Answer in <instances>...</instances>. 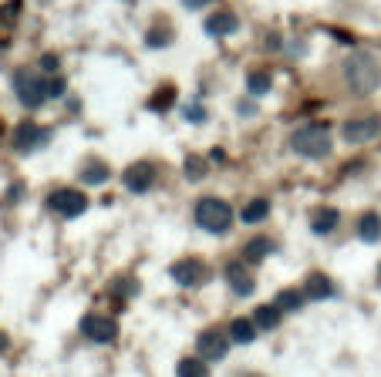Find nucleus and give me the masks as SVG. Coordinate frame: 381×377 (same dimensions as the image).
<instances>
[{
  "label": "nucleus",
  "instance_id": "6",
  "mask_svg": "<svg viewBox=\"0 0 381 377\" xmlns=\"http://www.w3.org/2000/svg\"><path fill=\"white\" fill-rule=\"evenodd\" d=\"M169 276L179 283V287H202L213 273H210V266L202 263V259H196V257H189V259H179V263H172L169 266Z\"/></svg>",
  "mask_w": 381,
  "mask_h": 377
},
{
  "label": "nucleus",
  "instance_id": "17",
  "mask_svg": "<svg viewBox=\"0 0 381 377\" xmlns=\"http://www.w3.org/2000/svg\"><path fill=\"white\" fill-rule=\"evenodd\" d=\"M277 249V242L270 236H253V240L243 246V259L246 263H260V259H267L270 253Z\"/></svg>",
  "mask_w": 381,
  "mask_h": 377
},
{
  "label": "nucleus",
  "instance_id": "20",
  "mask_svg": "<svg viewBox=\"0 0 381 377\" xmlns=\"http://www.w3.org/2000/svg\"><path fill=\"white\" fill-rule=\"evenodd\" d=\"M270 216V199H263V196H257V199H250L243 206V212H240V219H243L246 226H253V223H263Z\"/></svg>",
  "mask_w": 381,
  "mask_h": 377
},
{
  "label": "nucleus",
  "instance_id": "36",
  "mask_svg": "<svg viewBox=\"0 0 381 377\" xmlns=\"http://www.w3.org/2000/svg\"><path fill=\"white\" fill-rule=\"evenodd\" d=\"M378 276H381V266H378Z\"/></svg>",
  "mask_w": 381,
  "mask_h": 377
},
{
  "label": "nucleus",
  "instance_id": "5",
  "mask_svg": "<svg viewBox=\"0 0 381 377\" xmlns=\"http://www.w3.org/2000/svg\"><path fill=\"white\" fill-rule=\"evenodd\" d=\"M341 135H344L348 145H368V142H375L381 135V115H361V118L344 121Z\"/></svg>",
  "mask_w": 381,
  "mask_h": 377
},
{
  "label": "nucleus",
  "instance_id": "31",
  "mask_svg": "<svg viewBox=\"0 0 381 377\" xmlns=\"http://www.w3.org/2000/svg\"><path fill=\"white\" fill-rule=\"evenodd\" d=\"M186 121H206V111H202V108L199 105H186Z\"/></svg>",
  "mask_w": 381,
  "mask_h": 377
},
{
  "label": "nucleus",
  "instance_id": "24",
  "mask_svg": "<svg viewBox=\"0 0 381 377\" xmlns=\"http://www.w3.org/2000/svg\"><path fill=\"white\" fill-rule=\"evenodd\" d=\"M246 88H250L253 98H260V94H267V91L274 88V78H270V71H250L246 75Z\"/></svg>",
  "mask_w": 381,
  "mask_h": 377
},
{
  "label": "nucleus",
  "instance_id": "18",
  "mask_svg": "<svg viewBox=\"0 0 381 377\" xmlns=\"http://www.w3.org/2000/svg\"><path fill=\"white\" fill-rule=\"evenodd\" d=\"M260 327L253 323V317H236L229 323V337H233V344H253L257 340Z\"/></svg>",
  "mask_w": 381,
  "mask_h": 377
},
{
  "label": "nucleus",
  "instance_id": "11",
  "mask_svg": "<svg viewBox=\"0 0 381 377\" xmlns=\"http://www.w3.org/2000/svg\"><path fill=\"white\" fill-rule=\"evenodd\" d=\"M51 142V128H41L37 121H20L14 128V149L17 152H34Z\"/></svg>",
  "mask_w": 381,
  "mask_h": 377
},
{
  "label": "nucleus",
  "instance_id": "1",
  "mask_svg": "<svg viewBox=\"0 0 381 377\" xmlns=\"http://www.w3.org/2000/svg\"><path fill=\"white\" fill-rule=\"evenodd\" d=\"M344 78H348V85L354 94H371V91L381 85V68L368 51H358V54H351V58L344 61Z\"/></svg>",
  "mask_w": 381,
  "mask_h": 377
},
{
  "label": "nucleus",
  "instance_id": "25",
  "mask_svg": "<svg viewBox=\"0 0 381 377\" xmlns=\"http://www.w3.org/2000/svg\"><path fill=\"white\" fill-rule=\"evenodd\" d=\"M172 101H176V88H172V85H162V88L149 98V111H155V115H159V111H169Z\"/></svg>",
  "mask_w": 381,
  "mask_h": 377
},
{
  "label": "nucleus",
  "instance_id": "28",
  "mask_svg": "<svg viewBox=\"0 0 381 377\" xmlns=\"http://www.w3.org/2000/svg\"><path fill=\"white\" fill-rule=\"evenodd\" d=\"M111 293H119V297H135L138 280H115V283H111Z\"/></svg>",
  "mask_w": 381,
  "mask_h": 377
},
{
  "label": "nucleus",
  "instance_id": "2",
  "mask_svg": "<svg viewBox=\"0 0 381 377\" xmlns=\"http://www.w3.org/2000/svg\"><path fill=\"white\" fill-rule=\"evenodd\" d=\"M193 219H196L199 229L213 233V236H223L233 229V209H229L226 199H216V196H202L193 209Z\"/></svg>",
  "mask_w": 381,
  "mask_h": 377
},
{
  "label": "nucleus",
  "instance_id": "19",
  "mask_svg": "<svg viewBox=\"0 0 381 377\" xmlns=\"http://www.w3.org/2000/svg\"><path fill=\"white\" fill-rule=\"evenodd\" d=\"M280 317H284V310L277 303H263V307H257V314H253V323H257L260 330H277L280 327Z\"/></svg>",
  "mask_w": 381,
  "mask_h": 377
},
{
  "label": "nucleus",
  "instance_id": "32",
  "mask_svg": "<svg viewBox=\"0 0 381 377\" xmlns=\"http://www.w3.org/2000/svg\"><path fill=\"white\" fill-rule=\"evenodd\" d=\"M189 11H199V7H206V4H213V0H183Z\"/></svg>",
  "mask_w": 381,
  "mask_h": 377
},
{
  "label": "nucleus",
  "instance_id": "3",
  "mask_svg": "<svg viewBox=\"0 0 381 377\" xmlns=\"http://www.w3.org/2000/svg\"><path fill=\"white\" fill-rule=\"evenodd\" d=\"M290 149L304 159H327L331 155V128L320 125V121H310V125H301L294 135H290Z\"/></svg>",
  "mask_w": 381,
  "mask_h": 377
},
{
  "label": "nucleus",
  "instance_id": "14",
  "mask_svg": "<svg viewBox=\"0 0 381 377\" xmlns=\"http://www.w3.org/2000/svg\"><path fill=\"white\" fill-rule=\"evenodd\" d=\"M337 293V287L331 283V276H324V273H310L304 280V297L307 300H331Z\"/></svg>",
  "mask_w": 381,
  "mask_h": 377
},
{
  "label": "nucleus",
  "instance_id": "16",
  "mask_svg": "<svg viewBox=\"0 0 381 377\" xmlns=\"http://www.w3.org/2000/svg\"><path fill=\"white\" fill-rule=\"evenodd\" d=\"M337 223H341V212H337L334 206H324V209H318L314 216H310V229H314L318 236H327V233H334Z\"/></svg>",
  "mask_w": 381,
  "mask_h": 377
},
{
  "label": "nucleus",
  "instance_id": "8",
  "mask_svg": "<svg viewBox=\"0 0 381 377\" xmlns=\"http://www.w3.org/2000/svg\"><path fill=\"white\" fill-rule=\"evenodd\" d=\"M47 209L58 212L61 219H75V216L88 209V196H81L78 189H54L47 196Z\"/></svg>",
  "mask_w": 381,
  "mask_h": 377
},
{
  "label": "nucleus",
  "instance_id": "21",
  "mask_svg": "<svg viewBox=\"0 0 381 377\" xmlns=\"http://www.w3.org/2000/svg\"><path fill=\"white\" fill-rule=\"evenodd\" d=\"M176 377H210V361H202V357H183V361L176 364Z\"/></svg>",
  "mask_w": 381,
  "mask_h": 377
},
{
  "label": "nucleus",
  "instance_id": "22",
  "mask_svg": "<svg viewBox=\"0 0 381 377\" xmlns=\"http://www.w3.org/2000/svg\"><path fill=\"white\" fill-rule=\"evenodd\" d=\"M358 236L365 242H378L381 240V216L378 212H365L361 219H358Z\"/></svg>",
  "mask_w": 381,
  "mask_h": 377
},
{
  "label": "nucleus",
  "instance_id": "9",
  "mask_svg": "<svg viewBox=\"0 0 381 377\" xmlns=\"http://www.w3.org/2000/svg\"><path fill=\"white\" fill-rule=\"evenodd\" d=\"M81 333L95 340V344H111L115 337H119V323L105 314H85L81 317Z\"/></svg>",
  "mask_w": 381,
  "mask_h": 377
},
{
  "label": "nucleus",
  "instance_id": "26",
  "mask_svg": "<svg viewBox=\"0 0 381 377\" xmlns=\"http://www.w3.org/2000/svg\"><path fill=\"white\" fill-rule=\"evenodd\" d=\"M206 159H199V155H189L186 159V179L189 182H199V179H206Z\"/></svg>",
  "mask_w": 381,
  "mask_h": 377
},
{
  "label": "nucleus",
  "instance_id": "30",
  "mask_svg": "<svg viewBox=\"0 0 381 377\" xmlns=\"http://www.w3.org/2000/svg\"><path fill=\"white\" fill-rule=\"evenodd\" d=\"M64 88H68V85H64V78H54V81H47V98H61Z\"/></svg>",
  "mask_w": 381,
  "mask_h": 377
},
{
  "label": "nucleus",
  "instance_id": "23",
  "mask_svg": "<svg viewBox=\"0 0 381 377\" xmlns=\"http://www.w3.org/2000/svg\"><path fill=\"white\" fill-rule=\"evenodd\" d=\"M304 290H294V287H287V290H280V293H277V307H280V310H284V314H297V310H301V307H304Z\"/></svg>",
  "mask_w": 381,
  "mask_h": 377
},
{
  "label": "nucleus",
  "instance_id": "12",
  "mask_svg": "<svg viewBox=\"0 0 381 377\" xmlns=\"http://www.w3.org/2000/svg\"><path fill=\"white\" fill-rule=\"evenodd\" d=\"M226 283H229V290H233L236 297H253V290H257V280L250 276V270H246L240 259L226 266Z\"/></svg>",
  "mask_w": 381,
  "mask_h": 377
},
{
  "label": "nucleus",
  "instance_id": "10",
  "mask_svg": "<svg viewBox=\"0 0 381 377\" xmlns=\"http://www.w3.org/2000/svg\"><path fill=\"white\" fill-rule=\"evenodd\" d=\"M125 189L128 192H135V196H145L149 189H152L155 182H159V168L152 166V162H135V166H128L125 168Z\"/></svg>",
  "mask_w": 381,
  "mask_h": 377
},
{
  "label": "nucleus",
  "instance_id": "29",
  "mask_svg": "<svg viewBox=\"0 0 381 377\" xmlns=\"http://www.w3.org/2000/svg\"><path fill=\"white\" fill-rule=\"evenodd\" d=\"M58 68H61V61H58V54H44V58H41V71H47V75H54Z\"/></svg>",
  "mask_w": 381,
  "mask_h": 377
},
{
  "label": "nucleus",
  "instance_id": "4",
  "mask_svg": "<svg viewBox=\"0 0 381 377\" xmlns=\"http://www.w3.org/2000/svg\"><path fill=\"white\" fill-rule=\"evenodd\" d=\"M14 91H17V98H20V105L31 108V111L47 101V81H41V75L28 71V68H20L14 75Z\"/></svg>",
  "mask_w": 381,
  "mask_h": 377
},
{
  "label": "nucleus",
  "instance_id": "27",
  "mask_svg": "<svg viewBox=\"0 0 381 377\" xmlns=\"http://www.w3.org/2000/svg\"><path fill=\"white\" fill-rule=\"evenodd\" d=\"M145 44L149 47H166V44H172V27H152L149 34H145Z\"/></svg>",
  "mask_w": 381,
  "mask_h": 377
},
{
  "label": "nucleus",
  "instance_id": "13",
  "mask_svg": "<svg viewBox=\"0 0 381 377\" xmlns=\"http://www.w3.org/2000/svg\"><path fill=\"white\" fill-rule=\"evenodd\" d=\"M236 30H240V17L233 11H216V14L206 17V34L210 37H229Z\"/></svg>",
  "mask_w": 381,
  "mask_h": 377
},
{
  "label": "nucleus",
  "instance_id": "34",
  "mask_svg": "<svg viewBox=\"0 0 381 377\" xmlns=\"http://www.w3.org/2000/svg\"><path fill=\"white\" fill-rule=\"evenodd\" d=\"M236 111H240V115H253V111H257V108L250 105V101H246V105H243V101H240V105H236Z\"/></svg>",
  "mask_w": 381,
  "mask_h": 377
},
{
  "label": "nucleus",
  "instance_id": "15",
  "mask_svg": "<svg viewBox=\"0 0 381 377\" xmlns=\"http://www.w3.org/2000/svg\"><path fill=\"white\" fill-rule=\"evenodd\" d=\"M78 179L85 182V185H105L111 179V168L105 162H98V159H88L85 166L78 168Z\"/></svg>",
  "mask_w": 381,
  "mask_h": 377
},
{
  "label": "nucleus",
  "instance_id": "35",
  "mask_svg": "<svg viewBox=\"0 0 381 377\" xmlns=\"http://www.w3.org/2000/svg\"><path fill=\"white\" fill-rule=\"evenodd\" d=\"M7 347V337H4V333H0V350Z\"/></svg>",
  "mask_w": 381,
  "mask_h": 377
},
{
  "label": "nucleus",
  "instance_id": "33",
  "mask_svg": "<svg viewBox=\"0 0 381 377\" xmlns=\"http://www.w3.org/2000/svg\"><path fill=\"white\" fill-rule=\"evenodd\" d=\"M20 192H24V185H20V182H17V185H11V192H7V196H11V202H17V199H20Z\"/></svg>",
  "mask_w": 381,
  "mask_h": 377
},
{
  "label": "nucleus",
  "instance_id": "7",
  "mask_svg": "<svg viewBox=\"0 0 381 377\" xmlns=\"http://www.w3.org/2000/svg\"><path fill=\"white\" fill-rule=\"evenodd\" d=\"M229 344H233V337L223 330H216V327H206V330L196 337V354L202 361H223L229 354Z\"/></svg>",
  "mask_w": 381,
  "mask_h": 377
}]
</instances>
